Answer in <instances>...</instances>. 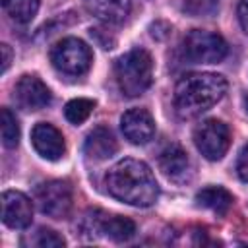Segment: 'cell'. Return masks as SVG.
<instances>
[{"label":"cell","instance_id":"obj_26","mask_svg":"<svg viewBox=\"0 0 248 248\" xmlns=\"http://www.w3.org/2000/svg\"><path fill=\"white\" fill-rule=\"evenodd\" d=\"M242 103H244V108H246V112H248V93L242 97Z\"/></svg>","mask_w":248,"mask_h":248},{"label":"cell","instance_id":"obj_15","mask_svg":"<svg viewBox=\"0 0 248 248\" xmlns=\"http://www.w3.org/2000/svg\"><path fill=\"white\" fill-rule=\"evenodd\" d=\"M232 194L221 186H207L196 194V203L200 207L211 209L217 215H225L232 207Z\"/></svg>","mask_w":248,"mask_h":248},{"label":"cell","instance_id":"obj_10","mask_svg":"<svg viewBox=\"0 0 248 248\" xmlns=\"http://www.w3.org/2000/svg\"><path fill=\"white\" fill-rule=\"evenodd\" d=\"M120 128L124 138L134 145L147 143L155 134L153 116L145 108H130L120 118Z\"/></svg>","mask_w":248,"mask_h":248},{"label":"cell","instance_id":"obj_22","mask_svg":"<svg viewBox=\"0 0 248 248\" xmlns=\"http://www.w3.org/2000/svg\"><path fill=\"white\" fill-rule=\"evenodd\" d=\"M33 244L39 248H58V246H64L66 240L58 232H54L52 229H39Z\"/></svg>","mask_w":248,"mask_h":248},{"label":"cell","instance_id":"obj_9","mask_svg":"<svg viewBox=\"0 0 248 248\" xmlns=\"http://www.w3.org/2000/svg\"><path fill=\"white\" fill-rule=\"evenodd\" d=\"M33 219V203L31 200L17 192L6 190L2 194V221L10 229H25Z\"/></svg>","mask_w":248,"mask_h":248},{"label":"cell","instance_id":"obj_6","mask_svg":"<svg viewBox=\"0 0 248 248\" xmlns=\"http://www.w3.org/2000/svg\"><path fill=\"white\" fill-rule=\"evenodd\" d=\"M194 143L207 161H219L231 145L229 126L217 118H207L196 126Z\"/></svg>","mask_w":248,"mask_h":248},{"label":"cell","instance_id":"obj_17","mask_svg":"<svg viewBox=\"0 0 248 248\" xmlns=\"http://www.w3.org/2000/svg\"><path fill=\"white\" fill-rule=\"evenodd\" d=\"M41 0H2V8L8 17L19 25L29 23L39 12Z\"/></svg>","mask_w":248,"mask_h":248},{"label":"cell","instance_id":"obj_24","mask_svg":"<svg viewBox=\"0 0 248 248\" xmlns=\"http://www.w3.org/2000/svg\"><path fill=\"white\" fill-rule=\"evenodd\" d=\"M236 14H238L240 27H242V29H244V33L248 35V0H240V2H238Z\"/></svg>","mask_w":248,"mask_h":248},{"label":"cell","instance_id":"obj_21","mask_svg":"<svg viewBox=\"0 0 248 248\" xmlns=\"http://www.w3.org/2000/svg\"><path fill=\"white\" fill-rule=\"evenodd\" d=\"M219 8V0H184L182 10L192 17H207L213 16Z\"/></svg>","mask_w":248,"mask_h":248},{"label":"cell","instance_id":"obj_23","mask_svg":"<svg viewBox=\"0 0 248 248\" xmlns=\"http://www.w3.org/2000/svg\"><path fill=\"white\" fill-rule=\"evenodd\" d=\"M236 174L242 182H248V143L240 149L236 159Z\"/></svg>","mask_w":248,"mask_h":248},{"label":"cell","instance_id":"obj_12","mask_svg":"<svg viewBox=\"0 0 248 248\" xmlns=\"http://www.w3.org/2000/svg\"><path fill=\"white\" fill-rule=\"evenodd\" d=\"M159 169L163 170V174L169 180H172L176 184L188 182L192 178V172H194L188 153L180 145H176V143H172V145H169L167 149L161 151V155H159Z\"/></svg>","mask_w":248,"mask_h":248},{"label":"cell","instance_id":"obj_2","mask_svg":"<svg viewBox=\"0 0 248 248\" xmlns=\"http://www.w3.org/2000/svg\"><path fill=\"white\" fill-rule=\"evenodd\" d=\"M227 93V79L219 74L200 72L178 79L174 87V108L180 118H196L217 105Z\"/></svg>","mask_w":248,"mask_h":248},{"label":"cell","instance_id":"obj_20","mask_svg":"<svg viewBox=\"0 0 248 248\" xmlns=\"http://www.w3.org/2000/svg\"><path fill=\"white\" fill-rule=\"evenodd\" d=\"M105 219V211L103 209H89L81 221H79V231L85 238H97L101 236V225Z\"/></svg>","mask_w":248,"mask_h":248},{"label":"cell","instance_id":"obj_18","mask_svg":"<svg viewBox=\"0 0 248 248\" xmlns=\"http://www.w3.org/2000/svg\"><path fill=\"white\" fill-rule=\"evenodd\" d=\"M0 130H2V143L8 149H14L19 141V124L16 114L10 108H2L0 110Z\"/></svg>","mask_w":248,"mask_h":248},{"label":"cell","instance_id":"obj_13","mask_svg":"<svg viewBox=\"0 0 248 248\" xmlns=\"http://www.w3.org/2000/svg\"><path fill=\"white\" fill-rule=\"evenodd\" d=\"M118 149V143L114 140V134L107 128V126H97L93 128L83 143V151L87 155V159L91 161H105L108 157H112Z\"/></svg>","mask_w":248,"mask_h":248},{"label":"cell","instance_id":"obj_3","mask_svg":"<svg viewBox=\"0 0 248 248\" xmlns=\"http://www.w3.org/2000/svg\"><path fill=\"white\" fill-rule=\"evenodd\" d=\"M116 83L126 97H140L153 81V60L145 48H132L114 64Z\"/></svg>","mask_w":248,"mask_h":248},{"label":"cell","instance_id":"obj_16","mask_svg":"<svg viewBox=\"0 0 248 248\" xmlns=\"http://www.w3.org/2000/svg\"><path fill=\"white\" fill-rule=\"evenodd\" d=\"M136 232V225L132 219L122 217V215H108L105 213L103 225H101V236H107L114 242H124L132 238Z\"/></svg>","mask_w":248,"mask_h":248},{"label":"cell","instance_id":"obj_1","mask_svg":"<svg viewBox=\"0 0 248 248\" xmlns=\"http://www.w3.org/2000/svg\"><path fill=\"white\" fill-rule=\"evenodd\" d=\"M107 192L134 207H149L159 196L157 180L151 169L138 159L126 157L114 163L105 174Z\"/></svg>","mask_w":248,"mask_h":248},{"label":"cell","instance_id":"obj_7","mask_svg":"<svg viewBox=\"0 0 248 248\" xmlns=\"http://www.w3.org/2000/svg\"><path fill=\"white\" fill-rule=\"evenodd\" d=\"M35 202L45 215L62 219L72 209V186L64 180L43 182L35 188Z\"/></svg>","mask_w":248,"mask_h":248},{"label":"cell","instance_id":"obj_11","mask_svg":"<svg viewBox=\"0 0 248 248\" xmlns=\"http://www.w3.org/2000/svg\"><path fill=\"white\" fill-rule=\"evenodd\" d=\"M31 143H33L35 151L46 161H58L66 151L62 134L48 122H39L33 126Z\"/></svg>","mask_w":248,"mask_h":248},{"label":"cell","instance_id":"obj_25","mask_svg":"<svg viewBox=\"0 0 248 248\" xmlns=\"http://www.w3.org/2000/svg\"><path fill=\"white\" fill-rule=\"evenodd\" d=\"M0 50H2V74H4L10 68V64H12V48H10V45L2 43Z\"/></svg>","mask_w":248,"mask_h":248},{"label":"cell","instance_id":"obj_14","mask_svg":"<svg viewBox=\"0 0 248 248\" xmlns=\"http://www.w3.org/2000/svg\"><path fill=\"white\" fill-rule=\"evenodd\" d=\"M87 12L105 23H122L132 8V0H83Z\"/></svg>","mask_w":248,"mask_h":248},{"label":"cell","instance_id":"obj_8","mask_svg":"<svg viewBox=\"0 0 248 248\" xmlns=\"http://www.w3.org/2000/svg\"><path fill=\"white\" fill-rule=\"evenodd\" d=\"M14 97L25 110H41L50 103V89L37 76H21L14 87Z\"/></svg>","mask_w":248,"mask_h":248},{"label":"cell","instance_id":"obj_19","mask_svg":"<svg viewBox=\"0 0 248 248\" xmlns=\"http://www.w3.org/2000/svg\"><path fill=\"white\" fill-rule=\"evenodd\" d=\"M95 108V103L91 99H83V97H78V99H72L66 103L64 107V116L72 122V124H81L89 118V114L93 112Z\"/></svg>","mask_w":248,"mask_h":248},{"label":"cell","instance_id":"obj_5","mask_svg":"<svg viewBox=\"0 0 248 248\" xmlns=\"http://www.w3.org/2000/svg\"><path fill=\"white\" fill-rule=\"evenodd\" d=\"M184 52L192 62L217 64L227 56L229 45L219 33L205 29H192L184 37Z\"/></svg>","mask_w":248,"mask_h":248},{"label":"cell","instance_id":"obj_4","mask_svg":"<svg viewBox=\"0 0 248 248\" xmlns=\"http://www.w3.org/2000/svg\"><path fill=\"white\" fill-rule=\"evenodd\" d=\"M91 60V48L76 37H66L50 48V62L64 76H83L89 70Z\"/></svg>","mask_w":248,"mask_h":248}]
</instances>
